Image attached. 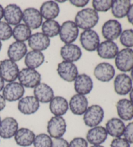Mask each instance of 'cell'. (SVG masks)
Wrapping results in <instances>:
<instances>
[{
	"instance_id": "cell-5",
	"label": "cell",
	"mask_w": 133,
	"mask_h": 147,
	"mask_svg": "<svg viewBox=\"0 0 133 147\" xmlns=\"http://www.w3.org/2000/svg\"><path fill=\"white\" fill-rule=\"evenodd\" d=\"M20 83L25 88H35L41 81V75L36 69L24 68L20 71L18 77Z\"/></svg>"
},
{
	"instance_id": "cell-17",
	"label": "cell",
	"mask_w": 133,
	"mask_h": 147,
	"mask_svg": "<svg viewBox=\"0 0 133 147\" xmlns=\"http://www.w3.org/2000/svg\"><path fill=\"white\" fill-rule=\"evenodd\" d=\"M93 80L86 74L79 75L74 80V89L77 94L84 95L90 93L93 89Z\"/></svg>"
},
{
	"instance_id": "cell-27",
	"label": "cell",
	"mask_w": 133,
	"mask_h": 147,
	"mask_svg": "<svg viewBox=\"0 0 133 147\" xmlns=\"http://www.w3.org/2000/svg\"><path fill=\"white\" fill-rule=\"evenodd\" d=\"M33 131L27 128H21L18 130L14 136V140L18 145L22 147H28L32 145L35 138Z\"/></svg>"
},
{
	"instance_id": "cell-41",
	"label": "cell",
	"mask_w": 133,
	"mask_h": 147,
	"mask_svg": "<svg viewBox=\"0 0 133 147\" xmlns=\"http://www.w3.org/2000/svg\"><path fill=\"white\" fill-rule=\"evenodd\" d=\"M111 147H130V143L124 138H114L111 143Z\"/></svg>"
},
{
	"instance_id": "cell-4",
	"label": "cell",
	"mask_w": 133,
	"mask_h": 147,
	"mask_svg": "<svg viewBox=\"0 0 133 147\" xmlns=\"http://www.w3.org/2000/svg\"><path fill=\"white\" fill-rule=\"evenodd\" d=\"M67 130V124L61 116H53L48 123V135L53 139L62 138Z\"/></svg>"
},
{
	"instance_id": "cell-30",
	"label": "cell",
	"mask_w": 133,
	"mask_h": 147,
	"mask_svg": "<svg viewBox=\"0 0 133 147\" xmlns=\"http://www.w3.org/2000/svg\"><path fill=\"white\" fill-rule=\"evenodd\" d=\"M39 11L42 18L46 20H54L59 14L60 8L56 1H48L42 3Z\"/></svg>"
},
{
	"instance_id": "cell-6",
	"label": "cell",
	"mask_w": 133,
	"mask_h": 147,
	"mask_svg": "<svg viewBox=\"0 0 133 147\" xmlns=\"http://www.w3.org/2000/svg\"><path fill=\"white\" fill-rule=\"evenodd\" d=\"M19 67L16 62L10 59L0 62V76L7 82H15L19 75Z\"/></svg>"
},
{
	"instance_id": "cell-47",
	"label": "cell",
	"mask_w": 133,
	"mask_h": 147,
	"mask_svg": "<svg viewBox=\"0 0 133 147\" xmlns=\"http://www.w3.org/2000/svg\"><path fill=\"white\" fill-rule=\"evenodd\" d=\"M3 14H4V9L3 6L1 5H0V21H1V19L3 18Z\"/></svg>"
},
{
	"instance_id": "cell-22",
	"label": "cell",
	"mask_w": 133,
	"mask_h": 147,
	"mask_svg": "<svg viewBox=\"0 0 133 147\" xmlns=\"http://www.w3.org/2000/svg\"><path fill=\"white\" fill-rule=\"evenodd\" d=\"M83 55L81 49L73 44H65L60 49V56L64 61L75 62L80 59Z\"/></svg>"
},
{
	"instance_id": "cell-50",
	"label": "cell",
	"mask_w": 133,
	"mask_h": 147,
	"mask_svg": "<svg viewBox=\"0 0 133 147\" xmlns=\"http://www.w3.org/2000/svg\"><path fill=\"white\" fill-rule=\"evenodd\" d=\"M91 147H105V146H102V145H93V146H92Z\"/></svg>"
},
{
	"instance_id": "cell-32",
	"label": "cell",
	"mask_w": 133,
	"mask_h": 147,
	"mask_svg": "<svg viewBox=\"0 0 133 147\" xmlns=\"http://www.w3.org/2000/svg\"><path fill=\"white\" fill-rule=\"evenodd\" d=\"M131 1L130 0H116L113 1L111 7L112 14L116 18L121 19L127 16Z\"/></svg>"
},
{
	"instance_id": "cell-37",
	"label": "cell",
	"mask_w": 133,
	"mask_h": 147,
	"mask_svg": "<svg viewBox=\"0 0 133 147\" xmlns=\"http://www.w3.org/2000/svg\"><path fill=\"white\" fill-rule=\"evenodd\" d=\"M120 43L126 48L133 47V29H126L122 31L119 36Z\"/></svg>"
},
{
	"instance_id": "cell-35",
	"label": "cell",
	"mask_w": 133,
	"mask_h": 147,
	"mask_svg": "<svg viewBox=\"0 0 133 147\" xmlns=\"http://www.w3.org/2000/svg\"><path fill=\"white\" fill-rule=\"evenodd\" d=\"M53 139L47 134L41 133L35 136L33 141L34 147H52Z\"/></svg>"
},
{
	"instance_id": "cell-18",
	"label": "cell",
	"mask_w": 133,
	"mask_h": 147,
	"mask_svg": "<svg viewBox=\"0 0 133 147\" xmlns=\"http://www.w3.org/2000/svg\"><path fill=\"white\" fill-rule=\"evenodd\" d=\"M23 12L20 7L16 4H9L4 9L3 18L5 22L10 25L20 24L22 20Z\"/></svg>"
},
{
	"instance_id": "cell-33",
	"label": "cell",
	"mask_w": 133,
	"mask_h": 147,
	"mask_svg": "<svg viewBox=\"0 0 133 147\" xmlns=\"http://www.w3.org/2000/svg\"><path fill=\"white\" fill-rule=\"evenodd\" d=\"M31 36V29L24 24L16 25L12 29V36L16 42H24L28 41Z\"/></svg>"
},
{
	"instance_id": "cell-44",
	"label": "cell",
	"mask_w": 133,
	"mask_h": 147,
	"mask_svg": "<svg viewBox=\"0 0 133 147\" xmlns=\"http://www.w3.org/2000/svg\"><path fill=\"white\" fill-rule=\"evenodd\" d=\"M127 20L130 24L133 25V4H131L127 14Z\"/></svg>"
},
{
	"instance_id": "cell-8",
	"label": "cell",
	"mask_w": 133,
	"mask_h": 147,
	"mask_svg": "<svg viewBox=\"0 0 133 147\" xmlns=\"http://www.w3.org/2000/svg\"><path fill=\"white\" fill-rule=\"evenodd\" d=\"M2 93H3L2 95L6 101L15 102L20 100L24 97L25 88L20 82H9L5 86Z\"/></svg>"
},
{
	"instance_id": "cell-42",
	"label": "cell",
	"mask_w": 133,
	"mask_h": 147,
	"mask_svg": "<svg viewBox=\"0 0 133 147\" xmlns=\"http://www.w3.org/2000/svg\"><path fill=\"white\" fill-rule=\"evenodd\" d=\"M52 147H69V143L62 138L54 139L52 142Z\"/></svg>"
},
{
	"instance_id": "cell-10",
	"label": "cell",
	"mask_w": 133,
	"mask_h": 147,
	"mask_svg": "<svg viewBox=\"0 0 133 147\" xmlns=\"http://www.w3.org/2000/svg\"><path fill=\"white\" fill-rule=\"evenodd\" d=\"M101 32L105 39L114 41L118 38L121 34V24L117 20H109L103 24Z\"/></svg>"
},
{
	"instance_id": "cell-12",
	"label": "cell",
	"mask_w": 133,
	"mask_h": 147,
	"mask_svg": "<svg viewBox=\"0 0 133 147\" xmlns=\"http://www.w3.org/2000/svg\"><path fill=\"white\" fill-rule=\"evenodd\" d=\"M57 71L60 77L68 82H73L79 75L77 65L74 63L70 62L62 61L59 63Z\"/></svg>"
},
{
	"instance_id": "cell-43",
	"label": "cell",
	"mask_w": 133,
	"mask_h": 147,
	"mask_svg": "<svg viewBox=\"0 0 133 147\" xmlns=\"http://www.w3.org/2000/svg\"><path fill=\"white\" fill-rule=\"evenodd\" d=\"M70 3L73 6L79 8H83L88 4V0H70Z\"/></svg>"
},
{
	"instance_id": "cell-36",
	"label": "cell",
	"mask_w": 133,
	"mask_h": 147,
	"mask_svg": "<svg viewBox=\"0 0 133 147\" xmlns=\"http://www.w3.org/2000/svg\"><path fill=\"white\" fill-rule=\"evenodd\" d=\"M113 1L112 0H94L92 1L93 9L97 12H106L111 9Z\"/></svg>"
},
{
	"instance_id": "cell-3",
	"label": "cell",
	"mask_w": 133,
	"mask_h": 147,
	"mask_svg": "<svg viewBox=\"0 0 133 147\" xmlns=\"http://www.w3.org/2000/svg\"><path fill=\"white\" fill-rule=\"evenodd\" d=\"M115 65L120 71H130L133 67V49L124 48L119 51L115 58Z\"/></svg>"
},
{
	"instance_id": "cell-29",
	"label": "cell",
	"mask_w": 133,
	"mask_h": 147,
	"mask_svg": "<svg viewBox=\"0 0 133 147\" xmlns=\"http://www.w3.org/2000/svg\"><path fill=\"white\" fill-rule=\"evenodd\" d=\"M125 125L119 118H112L109 119L105 125V129L108 135L115 138H121L124 136Z\"/></svg>"
},
{
	"instance_id": "cell-20",
	"label": "cell",
	"mask_w": 133,
	"mask_h": 147,
	"mask_svg": "<svg viewBox=\"0 0 133 147\" xmlns=\"http://www.w3.org/2000/svg\"><path fill=\"white\" fill-rule=\"evenodd\" d=\"M108 134L103 126L91 128L86 134V141L92 145H101L107 140Z\"/></svg>"
},
{
	"instance_id": "cell-21",
	"label": "cell",
	"mask_w": 133,
	"mask_h": 147,
	"mask_svg": "<svg viewBox=\"0 0 133 147\" xmlns=\"http://www.w3.org/2000/svg\"><path fill=\"white\" fill-rule=\"evenodd\" d=\"M99 57L103 59H113L119 52V47L114 41L106 40L99 44L97 49Z\"/></svg>"
},
{
	"instance_id": "cell-19",
	"label": "cell",
	"mask_w": 133,
	"mask_h": 147,
	"mask_svg": "<svg viewBox=\"0 0 133 147\" xmlns=\"http://www.w3.org/2000/svg\"><path fill=\"white\" fill-rule=\"evenodd\" d=\"M69 108L72 113L76 115H82L86 112L88 108V100L84 95H74L70 98Z\"/></svg>"
},
{
	"instance_id": "cell-25",
	"label": "cell",
	"mask_w": 133,
	"mask_h": 147,
	"mask_svg": "<svg viewBox=\"0 0 133 147\" xmlns=\"http://www.w3.org/2000/svg\"><path fill=\"white\" fill-rule=\"evenodd\" d=\"M27 53V47L24 42H14L9 45L7 51L9 59L14 62L21 60Z\"/></svg>"
},
{
	"instance_id": "cell-24",
	"label": "cell",
	"mask_w": 133,
	"mask_h": 147,
	"mask_svg": "<svg viewBox=\"0 0 133 147\" xmlns=\"http://www.w3.org/2000/svg\"><path fill=\"white\" fill-rule=\"evenodd\" d=\"M34 97L41 103H50L54 97V92L49 85L40 83L34 88Z\"/></svg>"
},
{
	"instance_id": "cell-11",
	"label": "cell",
	"mask_w": 133,
	"mask_h": 147,
	"mask_svg": "<svg viewBox=\"0 0 133 147\" xmlns=\"http://www.w3.org/2000/svg\"><path fill=\"white\" fill-rule=\"evenodd\" d=\"M22 20L31 29H37L42 26L43 18L38 9L31 7L23 11Z\"/></svg>"
},
{
	"instance_id": "cell-2",
	"label": "cell",
	"mask_w": 133,
	"mask_h": 147,
	"mask_svg": "<svg viewBox=\"0 0 133 147\" xmlns=\"http://www.w3.org/2000/svg\"><path fill=\"white\" fill-rule=\"evenodd\" d=\"M105 112L103 108L98 105L88 106L83 115V121L85 125L90 128L96 127L103 121Z\"/></svg>"
},
{
	"instance_id": "cell-39",
	"label": "cell",
	"mask_w": 133,
	"mask_h": 147,
	"mask_svg": "<svg viewBox=\"0 0 133 147\" xmlns=\"http://www.w3.org/2000/svg\"><path fill=\"white\" fill-rule=\"evenodd\" d=\"M69 147H88V143L83 138L76 137L69 143Z\"/></svg>"
},
{
	"instance_id": "cell-23",
	"label": "cell",
	"mask_w": 133,
	"mask_h": 147,
	"mask_svg": "<svg viewBox=\"0 0 133 147\" xmlns=\"http://www.w3.org/2000/svg\"><path fill=\"white\" fill-rule=\"evenodd\" d=\"M50 42L49 38L42 32H36L31 34L28 40V45L31 49L40 52L46 50L50 46Z\"/></svg>"
},
{
	"instance_id": "cell-51",
	"label": "cell",
	"mask_w": 133,
	"mask_h": 147,
	"mask_svg": "<svg viewBox=\"0 0 133 147\" xmlns=\"http://www.w3.org/2000/svg\"><path fill=\"white\" fill-rule=\"evenodd\" d=\"M57 3V2H58V3H64V2H66V1H56Z\"/></svg>"
},
{
	"instance_id": "cell-7",
	"label": "cell",
	"mask_w": 133,
	"mask_h": 147,
	"mask_svg": "<svg viewBox=\"0 0 133 147\" xmlns=\"http://www.w3.org/2000/svg\"><path fill=\"white\" fill-rule=\"evenodd\" d=\"M79 28L73 21H66L61 25L59 36L61 41L66 44H72L79 36Z\"/></svg>"
},
{
	"instance_id": "cell-49",
	"label": "cell",
	"mask_w": 133,
	"mask_h": 147,
	"mask_svg": "<svg viewBox=\"0 0 133 147\" xmlns=\"http://www.w3.org/2000/svg\"><path fill=\"white\" fill-rule=\"evenodd\" d=\"M130 78H131L132 81H133V67L132 69L130 70Z\"/></svg>"
},
{
	"instance_id": "cell-15",
	"label": "cell",
	"mask_w": 133,
	"mask_h": 147,
	"mask_svg": "<svg viewBox=\"0 0 133 147\" xmlns=\"http://www.w3.org/2000/svg\"><path fill=\"white\" fill-rule=\"evenodd\" d=\"M40 102L34 96L22 97L18 103V109L24 115H29L35 113L39 110Z\"/></svg>"
},
{
	"instance_id": "cell-46",
	"label": "cell",
	"mask_w": 133,
	"mask_h": 147,
	"mask_svg": "<svg viewBox=\"0 0 133 147\" xmlns=\"http://www.w3.org/2000/svg\"><path fill=\"white\" fill-rule=\"evenodd\" d=\"M4 87H5V81L3 78H2L1 76H0V92H1V91H3Z\"/></svg>"
},
{
	"instance_id": "cell-1",
	"label": "cell",
	"mask_w": 133,
	"mask_h": 147,
	"mask_svg": "<svg viewBox=\"0 0 133 147\" xmlns=\"http://www.w3.org/2000/svg\"><path fill=\"white\" fill-rule=\"evenodd\" d=\"M99 20L98 12L93 9H83L79 11L75 17V21L78 28L84 31L94 28L98 24Z\"/></svg>"
},
{
	"instance_id": "cell-31",
	"label": "cell",
	"mask_w": 133,
	"mask_h": 147,
	"mask_svg": "<svg viewBox=\"0 0 133 147\" xmlns=\"http://www.w3.org/2000/svg\"><path fill=\"white\" fill-rule=\"evenodd\" d=\"M44 60L45 57L42 52L32 50L25 55L24 62L27 68L36 69L43 64Z\"/></svg>"
},
{
	"instance_id": "cell-38",
	"label": "cell",
	"mask_w": 133,
	"mask_h": 147,
	"mask_svg": "<svg viewBox=\"0 0 133 147\" xmlns=\"http://www.w3.org/2000/svg\"><path fill=\"white\" fill-rule=\"evenodd\" d=\"M12 36L11 25L3 21H0V41H7Z\"/></svg>"
},
{
	"instance_id": "cell-28",
	"label": "cell",
	"mask_w": 133,
	"mask_h": 147,
	"mask_svg": "<svg viewBox=\"0 0 133 147\" xmlns=\"http://www.w3.org/2000/svg\"><path fill=\"white\" fill-rule=\"evenodd\" d=\"M117 113L120 119L129 121L133 119V104L129 99L122 98L116 104Z\"/></svg>"
},
{
	"instance_id": "cell-13",
	"label": "cell",
	"mask_w": 133,
	"mask_h": 147,
	"mask_svg": "<svg viewBox=\"0 0 133 147\" xmlns=\"http://www.w3.org/2000/svg\"><path fill=\"white\" fill-rule=\"evenodd\" d=\"M18 123L16 119L7 117L0 123V138L8 139L14 137L18 130Z\"/></svg>"
},
{
	"instance_id": "cell-9",
	"label": "cell",
	"mask_w": 133,
	"mask_h": 147,
	"mask_svg": "<svg viewBox=\"0 0 133 147\" xmlns=\"http://www.w3.org/2000/svg\"><path fill=\"white\" fill-rule=\"evenodd\" d=\"M80 42L84 49L92 52L97 50L100 44V38L98 34L92 29L84 31L81 34Z\"/></svg>"
},
{
	"instance_id": "cell-40",
	"label": "cell",
	"mask_w": 133,
	"mask_h": 147,
	"mask_svg": "<svg viewBox=\"0 0 133 147\" xmlns=\"http://www.w3.org/2000/svg\"><path fill=\"white\" fill-rule=\"evenodd\" d=\"M124 136L125 140L130 144H133V122L129 123L125 126Z\"/></svg>"
},
{
	"instance_id": "cell-34",
	"label": "cell",
	"mask_w": 133,
	"mask_h": 147,
	"mask_svg": "<svg viewBox=\"0 0 133 147\" xmlns=\"http://www.w3.org/2000/svg\"><path fill=\"white\" fill-rule=\"evenodd\" d=\"M60 25L57 21L55 20H45L42 23V33L48 38H53L59 34Z\"/></svg>"
},
{
	"instance_id": "cell-45",
	"label": "cell",
	"mask_w": 133,
	"mask_h": 147,
	"mask_svg": "<svg viewBox=\"0 0 133 147\" xmlns=\"http://www.w3.org/2000/svg\"><path fill=\"white\" fill-rule=\"evenodd\" d=\"M6 106V100L5 99L3 95H0V111L3 110Z\"/></svg>"
},
{
	"instance_id": "cell-52",
	"label": "cell",
	"mask_w": 133,
	"mask_h": 147,
	"mask_svg": "<svg viewBox=\"0 0 133 147\" xmlns=\"http://www.w3.org/2000/svg\"><path fill=\"white\" fill-rule=\"evenodd\" d=\"M1 48H2V43H1V41H0V51L1 50Z\"/></svg>"
},
{
	"instance_id": "cell-48",
	"label": "cell",
	"mask_w": 133,
	"mask_h": 147,
	"mask_svg": "<svg viewBox=\"0 0 133 147\" xmlns=\"http://www.w3.org/2000/svg\"><path fill=\"white\" fill-rule=\"evenodd\" d=\"M129 100L133 104V88H132V90H130V92L129 93Z\"/></svg>"
},
{
	"instance_id": "cell-53",
	"label": "cell",
	"mask_w": 133,
	"mask_h": 147,
	"mask_svg": "<svg viewBox=\"0 0 133 147\" xmlns=\"http://www.w3.org/2000/svg\"><path fill=\"white\" fill-rule=\"evenodd\" d=\"M1 116H0V123H1Z\"/></svg>"
},
{
	"instance_id": "cell-14",
	"label": "cell",
	"mask_w": 133,
	"mask_h": 147,
	"mask_svg": "<svg viewBox=\"0 0 133 147\" xmlns=\"http://www.w3.org/2000/svg\"><path fill=\"white\" fill-rule=\"evenodd\" d=\"M115 73L114 66L108 62H101L98 64L94 71L95 77L103 82H108L113 79Z\"/></svg>"
},
{
	"instance_id": "cell-26",
	"label": "cell",
	"mask_w": 133,
	"mask_h": 147,
	"mask_svg": "<svg viewBox=\"0 0 133 147\" xmlns=\"http://www.w3.org/2000/svg\"><path fill=\"white\" fill-rule=\"evenodd\" d=\"M50 110L54 116H61L67 113L69 109L68 100L64 97L56 96L50 102Z\"/></svg>"
},
{
	"instance_id": "cell-16",
	"label": "cell",
	"mask_w": 133,
	"mask_h": 147,
	"mask_svg": "<svg viewBox=\"0 0 133 147\" xmlns=\"http://www.w3.org/2000/svg\"><path fill=\"white\" fill-rule=\"evenodd\" d=\"M114 91L119 95H126L132 88V81L129 75L125 73L117 75L114 81Z\"/></svg>"
}]
</instances>
